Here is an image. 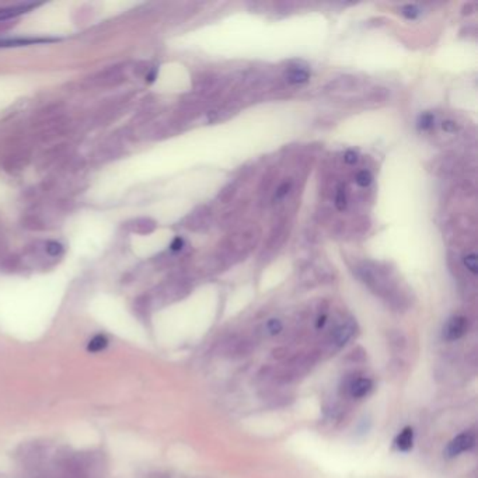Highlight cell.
Wrapping results in <instances>:
<instances>
[{"mask_svg": "<svg viewBox=\"0 0 478 478\" xmlns=\"http://www.w3.org/2000/svg\"><path fill=\"white\" fill-rule=\"evenodd\" d=\"M290 190H292V181H285V183H282V184L279 186V188L277 190L274 199H275V201L284 199V198L289 194Z\"/></svg>", "mask_w": 478, "mask_h": 478, "instance_id": "13", "label": "cell"}, {"mask_svg": "<svg viewBox=\"0 0 478 478\" xmlns=\"http://www.w3.org/2000/svg\"><path fill=\"white\" fill-rule=\"evenodd\" d=\"M183 246H184V242H183V238H180V237H178V238H175V240L173 242V244H171V250H174V251H178V250H181V249H183Z\"/></svg>", "mask_w": 478, "mask_h": 478, "instance_id": "21", "label": "cell"}, {"mask_svg": "<svg viewBox=\"0 0 478 478\" xmlns=\"http://www.w3.org/2000/svg\"><path fill=\"white\" fill-rule=\"evenodd\" d=\"M336 206L340 212H344L348 206V198H347V191L345 187L340 186L336 194Z\"/></svg>", "mask_w": 478, "mask_h": 478, "instance_id": "9", "label": "cell"}, {"mask_svg": "<svg viewBox=\"0 0 478 478\" xmlns=\"http://www.w3.org/2000/svg\"><path fill=\"white\" fill-rule=\"evenodd\" d=\"M372 387H373V383L370 379H366V377L357 379L351 384V396L355 399L365 397L366 394H369Z\"/></svg>", "mask_w": 478, "mask_h": 478, "instance_id": "3", "label": "cell"}, {"mask_svg": "<svg viewBox=\"0 0 478 478\" xmlns=\"http://www.w3.org/2000/svg\"><path fill=\"white\" fill-rule=\"evenodd\" d=\"M475 444V436L473 432H463L459 436H456L446 447V455L449 457L459 456L463 452H467L473 449Z\"/></svg>", "mask_w": 478, "mask_h": 478, "instance_id": "1", "label": "cell"}, {"mask_svg": "<svg viewBox=\"0 0 478 478\" xmlns=\"http://www.w3.org/2000/svg\"><path fill=\"white\" fill-rule=\"evenodd\" d=\"M355 84H356V79L345 76V77H340V79H336L334 81H331L330 88L331 90H351Z\"/></svg>", "mask_w": 478, "mask_h": 478, "instance_id": "7", "label": "cell"}, {"mask_svg": "<svg viewBox=\"0 0 478 478\" xmlns=\"http://www.w3.org/2000/svg\"><path fill=\"white\" fill-rule=\"evenodd\" d=\"M401 14L408 20H414L418 17V14H420V9L414 5H407L401 9Z\"/></svg>", "mask_w": 478, "mask_h": 478, "instance_id": "14", "label": "cell"}, {"mask_svg": "<svg viewBox=\"0 0 478 478\" xmlns=\"http://www.w3.org/2000/svg\"><path fill=\"white\" fill-rule=\"evenodd\" d=\"M355 181L356 184L360 186V187H369L370 183H372V174L366 170H362L356 174V178H355Z\"/></svg>", "mask_w": 478, "mask_h": 478, "instance_id": "11", "label": "cell"}, {"mask_svg": "<svg viewBox=\"0 0 478 478\" xmlns=\"http://www.w3.org/2000/svg\"><path fill=\"white\" fill-rule=\"evenodd\" d=\"M266 328H268V331H270L273 336L279 334L282 331V323L279 320H277V318H273V320L268 321Z\"/></svg>", "mask_w": 478, "mask_h": 478, "instance_id": "15", "label": "cell"}, {"mask_svg": "<svg viewBox=\"0 0 478 478\" xmlns=\"http://www.w3.org/2000/svg\"><path fill=\"white\" fill-rule=\"evenodd\" d=\"M433 123H435V116L431 112H425L420 116V123H418V127H420V129H423V131H428L433 127Z\"/></svg>", "mask_w": 478, "mask_h": 478, "instance_id": "10", "label": "cell"}, {"mask_svg": "<svg viewBox=\"0 0 478 478\" xmlns=\"http://www.w3.org/2000/svg\"><path fill=\"white\" fill-rule=\"evenodd\" d=\"M105 345H107V340H105L104 337L99 336V337H96L95 340L90 341V345H88V349H90V351H100V349H103Z\"/></svg>", "mask_w": 478, "mask_h": 478, "instance_id": "16", "label": "cell"}, {"mask_svg": "<svg viewBox=\"0 0 478 478\" xmlns=\"http://www.w3.org/2000/svg\"><path fill=\"white\" fill-rule=\"evenodd\" d=\"M32 6H16V8H6V9H0V21L2 20H8L12 17H16L21 13H24L27 9H29Z\"/></svg>", "mask_w": 478, "mask_h": 478, "instance_id": "8", "label": "cell"}, {"mask_svg": "<svg viewBox=\"0 0 478 478\" xmlns=\"http://www.w3.org/2000/svg\"><path fill=\"white\" fill-rule=\"evenodd\" d=\"M344 160H345L347 164L352 166V164H355L357 162V153L355 151H348L345 153V156H344Z\"/></svg>", "mask_w": 478, "mask_h": 478, "instance_id": "20", "label": "cell"}, {"mask_svg": "<svg viewBox=\"0 0 478 478\" xmlns=\"http://www.w3.org/2000/svg\"><path fill=\"white\" fill-rule=\"evenodd\" d=\"M464 265L467 266V270L471 273V274H477L478 273V266H477V255L475 254H468L464 257Z\"/></svg>", "mask_w": 478, "mask_h": 478, "instance_id": "12", "label": "cell"}, {"mask_svg": "<svg viewBox=\"0 0 478 478\" xmlns=\"http://www.w3.org/2000/svg\"><path fill=\"white\" fill-rule=\"evenodd\" d=\"M466 330H467V320L462 316H457L451 318V321L446 324L443 330V337L447 341H455L463 337Z\"/></svg>", "mask_w": 478, "mask_h": 478, "instance_id": "2", "label": "cell"}, {"mask_svg": "<svg viewBox=\"0 0 478 478\" xmlns=\"http://www.w3.org/2000/svg\"><path fill=\"white\" fill-rule=\"evenodd\" d=\"M396 447L400 451V452H408L412 449V444H414V431L412 428L407 427L404 428L400 435L396 438Z\"/></svg>", "mask_w": 478, "mask_h": 478, "instance_id": "4", "label": "cell"}, {"mask_svg": "<svg viewBox=\"0 0 478 478\" xmlns=\"http://www.w3.org/2000/svg\"><path fill=\"white\" fill-rule=\"evenodd\" d=\"M442 128H443V131H444V132H449V134H452V132H456L457 125H456V123H455V121H452V119H447V121H444V123L442 124Z\"/></svg>", "mask_w": 478, "mask_h": 478, "instance_id": "19", "label": "cell"}, {"mask_svg": "<svg viewBox=\"0 0 478 478\" xmlns=\"http://www.w3.org/2000/svg\"><path fill=\"white\" fill-rule=\"evenodd\" d=\"M234 195V187H231V186H229V187H226V188H223L222 191H221V194H219V199L221 201H223V202H227V201H230L231 199V197Z\"/></svg>", "mask_w": 478, "mask_h": 478, "instance_id": "17", "label": "cell"}, {"mask_svg": "<svg viewBox=\"0 0 478 478\" xmlns=\"http://www.w3.org/2000/svg\"><path fill=\"white\" fill-rule=\"evenodd\" d=\"M324 323H325V316H323V317H320L318 318V324H317V327L320 328V327H323L324 325Z\"/></svg>", "mask_w": 478, "mask_h": 478, "instance_id": "22", "label": "cell"}, {"mask_svg": "<svg viewBox=\"0 0 478 478\" xmlns=\"http://www.w3.org/2000/svg\"><path fill=\"white\" fill-rule=\"evenodd\" d=\"M310 77V73L307 69L305 68H299V66H294V68H290L286 73V79L288 81L293 83V84H302V83H306Z\"/></svg>", "mask_w": 478, "mask_h": 478, "instance_id": "6", "label": "cell"}, {"mask_svg": "<svg viewBox=\"0 0 478 478\" xmlns=\"http://www.w3.org/2000/svg\"><path fill=\"white\" fill-rule=\"evenodd\" d=\"M47 251H48V254L49 255H58V254H61V251H62V247H61V244H58V243H49L48 246H47Z\"/></svg>", "mask_w": 478, "mask_h": 478, "instance_id": "18", "label": "cell"}, {"mask_svg": "<svg viewBox=\"0 0 478 478\" xmlns=\"http://www.w3.org/2000/svg\"><path fill=\"white\" fill-rule=\"evenodd\" d=\"M353 331H355L353 324L352 323H345V324L340 325L337 330L334 331L333 338H334L337 345H345L351 340V337L353 336Z\"/></svg>", "mask_w": 478, "mask_h": 478, "instance_id": "5", "label": "cell"}]
</instances>
